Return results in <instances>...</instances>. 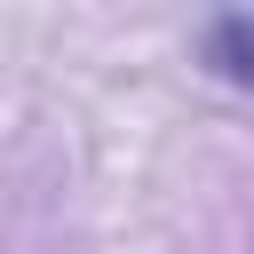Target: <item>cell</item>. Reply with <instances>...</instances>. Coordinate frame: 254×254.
<instances>
[{"mask_svg": "<svg viewBox=\"0 0 254 254\" xmlns=\"http://www.w3.org/2000/svg\"><path fill=\"white\" fill-rule=\"evenodd\" d=\"M198 64L222 79V87H246L254 95V16L246 8H222L198 24Z\"/></svg>", "mask_w": 254, "mask_h": 254, "instance_id": "obj_1", "label": "cell"}]
</instances>
